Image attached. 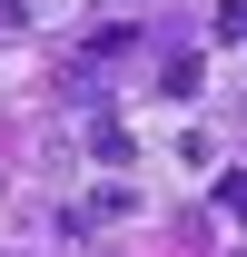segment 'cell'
Wrapping results in <instances>:
<instances>
[{"instance_id":"1","label":"cell","mask_w":247,"mask_h":257,"mask_svg":"<svg viewBox=\"0 0 247 257\" xmlns=\"http://www.w3.org/2000/svg\"><path fill=\"white\" fill-rule=\"evenodd\" d=\"M217 40H227V50H247V0H227V10H217Z\"/></svg>"}]
</instances>
